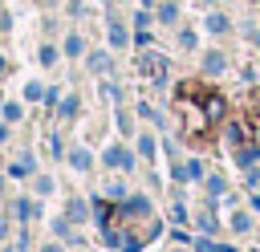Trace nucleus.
I'll list each match as a JSON object with an SVG mask.
<instances>
[{
	"instance_id": "nucleus-1",
	"label": "nucleus",
	"mask_w": 260,
	"mask_h": 252,
	"mask_svg": "<svg viewBox=\"0 0 260 252\" xmlns=\"http://www.w3.org/2000/svg\"><path fill=\"white\" fill-rule=\"evenodd\" d=\"M223 114H228L223 93H207V98H203V118H207V122H223Z\"/></svg>"
},
{
	"instance_id": "nucleus-2",
	"label": "nucleus",
	"mask_w": 260,
	"mask_h": 252,
	"mask_svg": "<svg viewBox=\"0 0 260 252\" xmlns=\"http://www.w3.org/2000/svg\"><path fill=\"white\" fill-rule=\"evenodd\" d=\"M256 159H260V146H240V150H236V163L248 167V171L256 167Z\"/></svg>"
},
{
	"instance_id": "nucleus-3",
	"label": "nucleus",
	"mask_w": 260,
	"mask_h": 252,
	"mask_svg": "<svg viewBox=\"0 0 260 252\" xmlns=\"http://www.w3.org/2000/svg\"><path fill=\"white\" fill-rule=\"evenodd\" d=\"M203 69H207V73H223V69H228V57H223V53H207V57H203Z\"/></svg>"
},
{
	"instance_id": "nucleus-4",
	"label": "nucleus",
	"mask_w": 260,
	"mask_h": 252,
	"mask_svg": "<svg viewBox=\"0 0 260 252\" xmlns=\"http://www.w3.org/2000/svg\"><path fill=\"white\" fill-rule=\"evenodd\" d=\"M142 73H150V77H162V73H167V65H162L158 57H142Z\"/></svg>"
},
{
	"instance_id": "nucleus-5",
	"label": "nucleus",
	"mask_w": 260,
	"mask_h": 252,
	"mask_svg": "<svg viewBox=\"0 0 260 252\" xmlns=\"http://www.w3.org/2000/svg\"><path fill=\"white\" fill-rule=\"evenodd\" d=\"M244 134H248V126H244V122H228V138H232L236 146L244 142Z\"/></svg>"
},
{
	"instance_id": "nucleus-6",
	"label": "nucleus",
	"mask_w": 260,
	"mask_h": 252,
	"mask_svg": "<svg viewBox=\"0 0 260 252\" xmlns=\"http://www.w3.org/2000/svg\"><path fill=\"white\" fill-rule=\"evenodd\" d=\"M106 163H110V167H130V154H126V150H110Z\"/></svg>"
},
{
	"instance_id": "nucleus-7",
	"label": "nucleus",
	"mask_w": 260,
	"mask_h": 252,
	"mask_svg": "<svg viewBox=\"0 0 260 252\" xmlns=\"http://www.w3.org/2000/svg\"><path fill=\"white\" fill-rule=\"evenodd\" d=\"M207 28H211V33H228V20H223L219 12H211V16H207Z\"/></svg>"
},
{
	"instance_id": "nucleus-8",
	"label": "nucleus",
	"mask_w": 260,
	"mask_h": 252,
	"mask_svg": "<svg viewBox=\"0 0 260 252\" xmlns=\"http://www.w3.org/2000/svg\"><path fill=\"white\" fill-rule=\"evenodd\" d=\"M248 224H252V219H248V215H244V211H236V219H232V228H236V232H244V228H248Z\"/></svg>"
},
{
	"instance_id": "nucleus-9",
	"label": "nucleus",
	"mask_w": 260,
	"mask_h": 252,
	"mask_svg": "<svg viewBox=\"0 0 260 252\" xmlns=\"http://www.w3.org/2000/svg\"><path fill=\"white\" fill-rule=\"evenodd\" d=\"M158 16H162V20L171 24V20H175V4H162V8H158Z\"/></svg>"
},
{
	"instance_id": "nucleus-10",
	"label": "nucleus",
	"mask_w": 260,
	"mask_h": 252,
	"mask_svg": "<svg viewBox=\"0 0 260 252\" xmlns=\"http://www.w3.org/2000/svg\"><path fill=\"white\" fill-rule=\"evenodd\" d=\"M110 41H114V45H126V33H122V28L114 24V28H110Z\"/></svg>"
},
{
	"instance_id": "nucleus-11",
	"label": "nucleus",
	"mask_w": 260,
	"mask_h": 252,
	"mask_svg": "<svg viewBox=\"0 0 260 252\" xmlns=\"http://www.w3.org/2000/svg\"><path fill=\"white\" fill-rule=\"evenodd\" d=\"M207 191H211V195H215V191H223V179H219V175H211V179H207Z\"/></svg>"
},
{
	"instance_id": "nucleus-12",
	"label": "nucleus",
	"mask_w": 260,
	"mask_h": 252,
	"mask_svg": "<svg viewBox=\"0 0 260 252\" xmlns=\"http://www.w3.org/2000/svg\"><path fill=\"white\" fill-rule=\"evenodd\" d=\"M252 41H256V45H260V28H252Z\"/></svg>"
},
{
	"instance_id": "nucleus-13",
	"label": "nucleus",
	"mask_w": 260,
	"mask_h": 252,
	"mask_svg": "<svg viewBox=\"0 0 260 252\" xmlns=\"http://www.w3.org/2000/svg\"><path fill=\"white\" fill-rule=\"evenodd\" d=\"M256 146H260V126H256Z\"/></svg>"
},
{
	"instance_id": "nucleus-14",
	"label": "nucleus",
	"mask_w": 260,
	"mask_h": 252,
	"mask_svg": "<svg viewBox=\"0 0 260 252\" xmlns=\"http://www.w3.org/2000/svg\"><path fill=\"white\" fill-rule=\"evenodd\" d=\"M0 28H4V20H0Z\"/></svg>"
}]
</instances>
